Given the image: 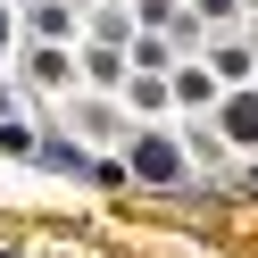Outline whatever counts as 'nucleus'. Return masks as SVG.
<instances>
[{
    "instance_id": "f257e3e1",
    "label": "nucleus",
    "mask_w": 258,
    "mask_h": 258,
    "mask_svg": "<svg viewBox=\"0 0 258 258\" xmlns=\"http://www.w3.org/2000/svg\"><path fill=\"white\" fill-rule=\"evenodd\" d=\"M134 167H142V175H150V183H167V175H175V150H167V142H150V150H142V158H134Z\"/></svg>"
}]
</instances>
